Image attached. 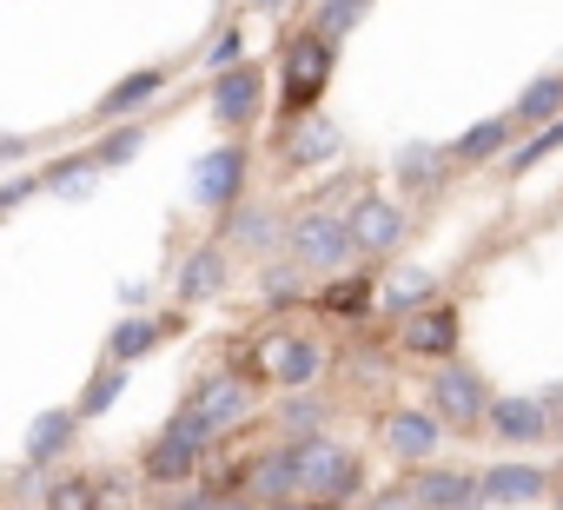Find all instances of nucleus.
<instances>
[{
	"mask_svg": "<svg viewBox=\"0 0 563 510\" xmlns=\"http://www.w3.org/2000/svg\"><path fill=\"white\" fill-rule=\"evenodd\" d=\"M325 80H332V41L299 34V41H292V54H286V113H292V120H312V107H319Z\"/></svg>",
	"mask_w": 563,
	"mask_h": 510,
	"instance_id": "7ed1b4c3",
	"label": "nucleus"
},
{
	"mask_svg": "<svg viewBox=\"0 0 563 510\" xmlns=\"http://www.w3.org/2000/svg\"><path fill=\"white\" fill-rule=\"evenodd\" d=\"M405 345H411V352H424V358H451V352H457V312H451V306L411 312V325H405Z\"/></svg>",
	"mask_w": 563,
	"mask_h": 510,
	"instance_id": "4468645a",
	"label": "nucleus"
},
{
	"mask_svg": "<svg viewBox=\"0 0 563 510\" xmlns=\"http://www.w3.org/2000/svg\"><path fill=\"white\" fill-rule=\"evenodd\" d=\"M504 140H510V126H504V120H484V126H471L444 159H490V153H504Z\"/></svg>",
	"mask_w": 563,
	"mask_h": 510,
	"instance_id": "b1692460",
	"label": "nucleus"
},
{
	"mask_svg": "<svg viewBox=\"0 0 563 510\" xmlns=\"http://www.w3.org/2000/svg\"><path fill=\"white\" fill-rule=\"evenodd\" d=\"M173 510H212V497H186V503H173Z\"/></svg>",
	"mask_w": 563,
	"mask_h": 510,
	"instance_id": "e433bc0d",
	"label": "nucleus"
},
{
	"mask_svg": "<svg viewBox=\"0 0 563 510\" xmlns=\"http://www.w3.org/2000/svg\"><path fill=\"white\" fill-rule=\"evenodd\" d=\"M339 153V126L332 120H299V133L286 140V159L292 166H319V159H332Z\"/></svg>",
	"mask_w": 563,
	"mask_h": 510,
	"instance_id": "6ab92c4d",
	"label": "nucleus"
},
{
	"mask_svg": "<svg viewBox=\"0 0 563 510\" xmlns=\"http://www.w3.org/2000/svg\"><path fill=\"white\" fill-rule=\"evenodd\" d=\"M345 239H352V252H391L398 239H405V212L391 206V199H358L352 212H345Z\"/></svg>",
	"mask_w": 563,
	"mask_h": 510,
	"instance_id": "1a4fd4ad",
	"label": "nucleus"
},
{
	"mask_svg": "<svg viewBox=\"0 0 563 510\" xmlns=\"http://www.w3.org/2000/svg\"><path fill=\"white\" fill-rule=\"evenodd\" d=\"M173 332V319H126V325H113V339H107V352H113V365H126V358H140V352H153L159 339Z\"/></svg>",
	"mask_w": 563,
	"mask_h": 510,
	"instance_id": "aec40b11",
	"label": "nucleus"
},
{
	"mask_svg": "<svg viewBox=\"0 0 563 510\" xmlns=\"http://www.w3.org/2000/svg\"><path fill=\"white\" fill-rule=\"evenodd\" d=\"M556 437H563V424H556Z\"/></svg>",
	"mask_w": 563,
	"mask_h": 510,
	"instance_id": "a19ab883",
	"label": "nucleus"
},
{
	"mask_svg": "<svg viewBox=\"0 0 563 510\" xmlns=\"http://www.w3.org/2000/svg\"><path fill=\"white\" fill-rule=\"evenodd\" d=\"M140 146H146V133H140V126H113V133H107L87 159H93V173H107V166H126Z\"/></svg>",
	"mask_w": 563,
	"mask_h": 510,
	"instance_id": "393cba45",
	"label": "nucleus"
},
{
	"mask_svg": "<svg viewBox=\"0 0 563 510\" xmlns=\"http://www.w3.org/2000/svg\"><path fill=\"white\" fill-rule=\"evenodd\" d=\"M372 510H411V497H405V484H398V490H378V497H372Z\"/></svg>",
	"mask_w": 563,
	"mask_h": 510,
	"instance_id": "c9c22d12",
	"label": "nucleus"
},
{
	"mask_svg": "<svg viewBox=\"0 0 563 510\" xmlns=\"http://www.w3.org/2000/svg\"><path fill=\"white\" fill-rule=\"evenodd\" d=\"M206 444H212V431H206L192 411H179V418L146 444V484H186V477L199 470Z\"/></svg>",
	"mask_w": 563,
	"mask_h": 510,
	"instance_id": "f03ea898",
	"label": "nucleus"
},
{
	"mask_svg": "<svg viewBox=\"0 0 563 510\" xmlns=\"http://www.w3.org/2000/svg\"><path fill=\"white\" fill-rule=\"evenodd\" d=\"M431 292H438V279H431L424 266H411V273H398V279L378 292V306H385L391 319H411V312H424V306H431Z\"/></svg>",
	"mask_w": 563,
	"mask_h": 510,
	"instance_id": "f3484780",
	"label": "nucleus"
},
{
	"mask_svg": "<svg viewBox=\"0 0 563 510\" xmlns=\"http://www.w3.org/2000/svg\"><path fill=\"white\" fill-rule=\"evenodd\" d=\"M556 510H563V490H556Z\"/></svg>",
	"mask_w": 563,
	"mask_h": 510,
	"instance_id": "ea45409f",
	"label": "nucleus"
},
{
	"mask_svg": "<svg viewBox=\"0 0 563 510\" xmlns=\"http://www.w3.org/2000/svg\"><path fill=\"white\" fill-rule=\"evenodd\" d=\"M27 192H41V173H27V179H8V186H0V212H8V206H21Z\"/></svg>",
	"mask_w": 563,
	"mask_h": 510,
	"instance_id": "72a5a7b5",
	"label": "nucleus"
},
{
	"mask_svg": "<svg viewBox=\"0 0 563 510\" xmlns=\"http://www.w3.org/2000/svg\"><path fill=\"white\" fill-rule=\"evenodd\" d=\"M258 8H278V0H258Z\"/></svg>",
	"mask_w": 563,
	"mask_h": 510,
	"instance_id": "58836bf2",
	"label": "nucleus"
},
{
	"mask_svg": "<svg viewBox=\"0 0 563 510\" xmlns=\"http://www.w3.org/2000/svg\"><path fill=\"white\" fill-rule=\"evenodd\" d=\"M286 464H292V490H306L312 503H345L358 490V457L332 437H292L286 444Z\"/></svg>",
	"mask_w": 563,
	"mask_h": 510,
	"instance_id": "f257e3e1",
	"label": "nucleus"
},
{
	"mask_svg": "<svg viewBox=\"0 0 563 510\" xmlns=\"http://www.w3.org/2000/svg\"><path fill=\"white\" fill-rule=\"evenodd\" d=\"M556 107H563V74H543L517 93V120H556Z\"/></svg>",
	"mask_w": 563,
	"mask_h": 510,
	"instance_id": "5701e85b",
	"label": "nucleus"
},
{
	"mask_svg": "<svg viewBox=\"0 0 563 510\" xmlns=\"http://www.w3.org/2000/svg\"><path fill=\"white\" fill-rule=\"evenodd\" d=\"M74 411H41L34 418V431H27V464H47V457H60L67 451V437H74Z\"/></svg>",
	"mask_w": 563,
	"mask_h": 510,
	"instance_id": "412c9836",
	"label": "nucleus"
},
{
	"mask_svg": "<svg viewBox=\"0 0 563 510\" xmlns=\"http://www.w3.org/2000/svg\"><path fill=\"white\" fill-rule=\"evenodd\" d=\"M159 87H166V74H159V67H140V74H126V80H120V87L100 100V120H126V113H133V107H146Z\"/></svg>",
	"mask_w": 563,
	"mask_h": 510,
	"instance_id": "a211bd4d",
	"label": "nucleus"
},
{
	"mask_svg": "<svg viewBox=\"0 0 563 510\" xmlns=\"http://www.w3.org/2000/svg\"><path fill=\"white\" fill-rule=\"evenodd\" d=\"M292 292H299V273L292 266H272L265 273V299H292Z\"/></svg>",
	"mask_w": 563,
	"mask_h": 510,
	"instance_id": "473e14b6",
	"label": "nucleus"
},
{
	"mask_svg": "<svg viewBox=\"0 0 563 510\" xmlns=\"http://www.w3.org/2000/svg\"><path fill=\"white\" fill-rule=\"evenodd\" d=\"M345 252H352V239H345L339 212H299L292 219V259L299 266H339Z\"/></svg>",
	"mask_w": 563,
	"mask_h": 510,
	"instance_id": "423d86ee",
	"label": "nucleus"
},
{
	"mask_svg": "<svg viewBox=\"0 0 563 510\" xmlns=\"http://www.w3.org/2000/svg\"><path fill=\"white\" fill-rule=\"evenodd\" d=\"M385 437H391V451H398L405 464H424V457L438 451V437H444V424H438V418H424V411H398Z\"/></svg>",
	"mask_w": 563,
	"mask_h": 510,
	"instance_id": "2eb2a0df",
	"label": "nucleus"
},
{
	"mask_svg": "<svg viewBox=\"0 0 563 510\" xmlns=\"http://www.w3.org/2000/svg\"><path fill=\"white\" fill-rule=\"evenodd\" d=\"M358 14H365V0H325V8H319V41H339L345 27H358Z\"/></svg>",
	"mask_w": 563,
	"mask_h": 510,
	"instance_id": "cd10ccee",
	"label": "nucleus"
},
{
	"mask_svg": "<svg viewBox=\"0 0 563 510\" xmlns=\"http://www.w3.org/2000/svg\"><path fill=\"white\" fill-rule=\"evenodd\" d=\"M219 286H225V252H219V245H199L192 259H186V273H179V299L199 306V299H212Z\"/></svg>",
	"mask_w": 563,
	"mask_h": 510,
	"instance_id": "dca6fc26",
	"label": "nucleus"
},
{
	"mask_svg": "<svg viewBox=\"0 0 563 510\" xmlns=\"http://www.w3.org/2000/svg\"><path fill=\"white\" fill-rule=\"evenodd\" d=\"M543 490H550V470L537 464H497L477 477V503H537Z\"/></svg>",
	"mask_w": 563,
	"mask_h": 510,
	"instance_id": "9b49d317",
	"label": "nucleus"
},
{
	"mask_svg": "<svg viewBox=\"0 0 563 510\" xmlns=\"http://www.w3.org/2000/svg\"><path fill=\"white\" fill-rule=\"evenodd\" d=\"M120 391H126V372H120V365H107V372H100V378L80 391V411H74V418H100V411H107Z\"/></svg>",
	"mask_w": 563,
	"mask_h": 510,
	"instance_id": "bb28decb",
	"label": "nucleus"
},
{
	"mask_svg": "<svg viewBox=\"0 0 563 510\" xmlns=\"http://www.w3.org/2000/svg\"><path fill=\"white\" fill-rule=\"evenodd\" d=\"M252 484H258V497H286V490H292V464H286V451H278V457H265Z\"/></svg>",
	"mask_w": 563,
	"mask_h": 510,
	"instance_id": "c85d7f7f",
	"label": "nucleus"
},
{
	"mask_svg": "<svg viewBox=\"0 0 563 510\" xmlns=\"http://www.w3.org/2000/svg\"><path fill=\"white\" fill-rule=\"evenodd\" d=\"M258 372H265V378H278V385H312V378L325 372V352H319L312 339L272 332V339L258 345Z\"/></svg>",
	"mask_w": 563,
	"mask_h": 510,
	"instance_id": "0eeeda50",
	"label": "nucleus"
},
{
	"mask_svg": "<svg viewBox=\"0 0 563 510\" xmlns=\"http://www.w3.org/2000/svg\"><path fill=\"white\" fill-rule=\"evenodd\" d=\"M47 510H100V484L93 477H54Z\"/></svg>",
	"mask_w": 563,
	"mask_h": 510,
	"instance_id": "a878e982",
	"label": "nucleus"
},
{
	"mask_svg": "<svg viewBox=\"0 0 563 510\" xmlns=\"http://www.w3.org/2000/svg\"><path fill=\"white\" fill-rule=\"evenodd\" d=\"M444 166H451V159H444L438 146H405V153H398V179H405L411 192L438 186V179H444Z\"/></svg>",
	"mask_w": 563,
	"mask_h": 510,
	"instance_id": "4be33fe9",
	"label": "nucleus"
},
{
	"mask_svg": "<svg viewBox=\"0 0 563 510\" xmlns=\"http://www.w3.org/2000/svg\"><path fill=\"white\" fill-rule=\"evenodd\" d=\"M239 239H252V245H265V239H272V219H258V212H245V219H239Z\"/></svg>",
	"mask_w": 563,
	"mask_h": 510,
	"instance_id": "f704fd0d",
	"label": "nucleus"
},
{
	"mask_svg": "<svg viewBox=\"0 0 563 510\" xmlns=\"http://www.w3.org/2000/svg\"><path fill=\"white\" fill-rule=\"evenodd\" d=\"M325 306H332V312H358V306H372V286H365V279H358V286H332Z\"/></svg>",
	"mask_w": 563,
	"mask_h": 510,
	"instance_id": "2f4dec72",
	"label": "nucleus"
},
{
	"mask_svg": "<svg viewBox=\"0 0 563 510\" xmlns=\"http://www.w3.org/2000/svg\"><path fill=\"white\" fill-rule=\"evenodd\" d=\"M431 404H438V424H444V431H477L484 411H490V391H484L477 372L444 365V372L431 378Z\"/></svg>",
	"mask_w": 563,
	"mask_h": 510,
	"instance_id": "20e7f679",
	"label": "nucleus"
},
{
	"mask_svg": "<svg viewBox=\"0 0 563 510\" xmlns=\"http://www.w3.org/2000/svg\"><path fill=\"white\" fill-rule=\"evenodd\" d=\"M556 146H563V120H550V126H543V133H537L517 159H510V166H530V159H543V153H556Z\"/></svg>",
	"mask_w": 563,
	"mask_h": 510,
	"instance_id": "7c9ffc66",
	"label": "nucleus"
},
{
	"mask_svg": "<svg viewBox=\"0 0 563 510\" xmlns=\"http://www.w3.org/2000/svg\"><path fill=\"white\" fill-rule=\"evenodd\" d=\"M411 510H477V477L471 470H444V464H424L411 484H405Z\"/></svg>",
	"mask_w": 563,
	"mask_h": 510,
	"instance_id": "6e6552de",
	"label": "nucleus"
},
{
	"mask_svg": "<svg viewBox=\"0 0 563 510\" xmlns=\"http://www.w3.org/2000/svg\"><path fill=\"white\" fill-rule=\"evenodd\" d=\"M239 54H245V34L232 27V34H219V41H212V54H206V67H212V74H232V67H239Z\"/></svg>",
	"mask_w": 563,
	"mask_h": 510,
	"instance_id": "c756f323",
	"label": "nucleus"
},
{
	"mask_svg": "<svg viewBox=\"0 0 563 510\" xmlns=\"http://www.w3.org/2000/svg\"><path fill=\"white\" fill-rule=\"evenodd\" d=\"M278 510H306V503H278Z\"/></svg>",
	"mask_w": 563,
	"mask_h": 510,
	"instance_id": "4c0bfd02",
	"label": "nucleus"
},
{
	"mask_svg": "<svg viewBox=\"0 0 563 510\" xmlns=\"http://www.w3.org/2000/svg\"><path fill=\"white\" fill-rule=\"evenodd\" d=\"M258 100H265V80H258L252 67H232V74L212 80V113H219L225 126H245V120L258 113Z\"/></svg>",
	"mask_w": 563,
	"mask_h": 510,
	"instance_id": "f8f14e48",
	"label": "nucleus"
},
{
	"mask_svg": "<svg viewBox=\"0 0 563 510\" xmlns=\"http://www.w3.org/2000/svg\"><path fill=\"white\" fill-rule=\"evenodd\" d=\"M490 431L497 437H510V444H537L543 431H550V418H543V398H490Z\"/></svg>",
	"mask_w": 563,
	"mask_h": 510,
	"instance_id": "ddd939ff",
	"label": "nucleus"
},
{
	"mask_svg": "<svg viewBox=\"0 0 563 510\" xmlns=\"http://www.w3.org/2000/svg\"><path fill=\"white\" fill-rule=\"evenodd\" d=\"M239 186H245V153L239 146H219V153H206L192 166V199L199 206H232Z\"/></svg>",
	"mask_w": 563,
	"mask_h": 510,
	"instance_id": "9d476101",
	"label": "nucleus"
},
{
	"mask_svg": "<svg viewBox=\"0 0 563 510\" xmlns=\"http://www.w3.org/2000/svg\"><path fill=\"white\" fill-rule=\"evenodd\" d=\"M245 404H252V391H245V378H239V372H212V378H199V385H192V398H186V411H192L206 431L239 424V418H245Z\"/></svg>",
	"mask_w": 563,
	"mask_h": 510,
	"instance_id": "39448f33",
	"label": "nucleus"
}]
</instances>
